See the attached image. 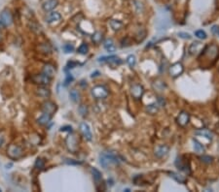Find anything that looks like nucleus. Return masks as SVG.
<instances>
[{
	"instance_id": "1",
	"label": "nucleus",
	"mask_w": 219,
	"mask_h": 192,
	"mask_svg": "<svg viewBox=\"0 0 219 192\" xmlns=\"http://www.w3.org/2000/svg\"><path fill=\"white\" fill-rule=\"evenodd\" d=\"M99 163L104 168L107 169L111 163H118V156L115 153H104L99 156Z\"/></svg>"
},
{
	"instance_id": "2",
	"label": "nucleus",
	"mask_w": 219,
	"mask_h": 192,
	"mask_svg": "<svg viewBox=\"0 0 219 192\" xmlns=\"http://www.w3.org/2000/svg\"><path fill=\"white\" fill-rule=\"evenodd\" d=\"M7 154L12 159H19L23 156V149L18 145H10L7 148Z\"/></svg>"
},
{
	"instance_id": "3",
	"label": "nucleus",
	"mask_w": 219,
	"mask_h": 192,
	"mask_svg": "<svg viewBox=\"0 0 219 192\" xmlns=\"http://www.w3.org/2000/svg\"><path fill=\"white\" fill-rule=\"evenodd\" d=\"M109 92L105 86H96L92 88V95L96 99H104L108 96Z\"/></svg>"
},
{
	"instance_id": "4",
	"label": "nucleus",
	"mask_w": 219,
	"mask_h": 192,
	"mask_svg": "<svg viewBox=\"0 0 219 192\" xmlns=\"http://www.w3.org/2000/svg\"><path fill=\"white\" fill-rule=\"evenodd\" d=\"M204 55H206L208 59H213L215 60L217 56L219 55V48L216 45H210L206 46L205 49H204Z\"/></svg>"
},
{
	"instance_id": "5",
	"label": "nucleus",
	"mask_w": 219,
	"mask_h": 192,
	"mask_svg": "<svg viewBox=\"0 0 219 192\" xmlns=\"http://www.w3.org/2000/svg\"><path fill=\"white\" fill-rule=\"evenodd\" d=\"M184 71V67L180 62H176L173 63L172 65L170 66V69H168V72H170V75L172 78H177L180 76Z\"/></svg>"
},
{
	"instance_id": "6",
	"label": "nucleus",
	"mask_w": 219,
	"mask_h": 192,
	"mask_svg": "<svg viewBox=\"0 0 219 192\" xmlns=\"http://www.w3.org/2000/svg\"><path fill=\"white\" fill-rule=\"evenodd\" d=\"M0 23H2L3 26H9V25H11V23H13L12 14L8 9L3 10L2 13L0 14Z\"/></svg>"
},
{
	"instance_id": "7",
	"label": "nucleus",
	"mask_w": 219,
	"mask_h": 192,
	"mask_svg": "<svg viewBox=\"0 0 219 192\" xmlns=\"http://www.w3.org/2000/svg\"><path fill=\"white\" fill-rule=\"evenodd\" d=\"M32 80L34 82V84H37L39 86H47L51 82V78L45 75L44 73H42V74L34 75L32 77Z\"/></svg>"
},
{
	"instance_id": "8",
	"label": "nucleus",
	"mask_w": 219,
	"mask_h": 192,
	"mask_svg": "<svg viewBox=\"0 0 219 192\" xmlns=\"http://www.w3.org/2000/svg\"><path fill=\"white\" fill-rule=\"evenodd\" d=\"M176 121H177V123H178L179 126L184 127V126L188 125L189 121H190V115H189L187 112H184V111H183V112H181L180 114L178 115V117L176 118Z\"/></svg>"
},
{
	"instance_id": "9",
	"label": "nucleus",
	"mask_w": 219,
	"mask_h": 192,
	"mask_svg": "<svg viewBox=\"0 0 219 192\" xmlns=\"http://www.w3.org/2000/svg\"><path fill=\"white\" fill-rule=\"evenodd\" d=\"M131 93L134 99H140L144 93V88L140 85H134L131 88Z\"/></svg>"
},
{
	"instance_id": "10",
	"label": "nucleus",
	"mask_w": 219,
	"mask_h": 192,
	"mask_svg": "<svg viewBox=\"0 0 219 192\" xmlns=\"http://www.w3.org/2000/svg\"><path fill=\"white\" fill-rule=\"evenodd\" d=\"M80 131L82 135L84 136V138L88 141H92V138H93V134L91 132V129H90V126L85 123V122H82L80 124Z\"/></svg>"
},
{
	"instance_id": "11",
	"label": "nucleus",
	"mask_w": 219,
	"mask_h": 192,
	"mask_svg": "<svg viewBox=\"0 0 219 192\" xmlns=\"http://www.w3.org/2000/svg\"><path fill=\"white\" fill-rule=\"evenodd\" d=\"M77 145H78V143H77L76 136L75 135H69L66 139V146H67L68 149L72 151V153H74L77 148Z\"/></svg>"
},
{
	"instance_id": "12",
	"label": "nucleus",
	"mask_w": 219,
	"mask_h": 192,
	"mask_svg": "<svg viewBox=\"0 0 219 192\" xmlns=\"http://www.w3.org/2000/svg\"><path fill=\"white\" fill-rule=\"evenodd\" d=\"M61 18H62V16L58 12H51V13H49L47 15L46 22L48 23H50V24H52V23L59 22V21H61Z\"/></svg>"
},
{
	"instance_id": "13",
	"label": "nucleus",
	"mask_w": 219,
	"mask_h": 192,
	"mask_svg": "<svg viewBox=\"0 0 219 192\" xmlns=\"http://www.w3.org/2000/svg\"><path fill=\"white\" fill-rule=\"evenodd\" d=\"M168 150H170V148H168V147L166 145L159 146L155 149V155L159 158H163L168 153Z\"/></svg>"
},
{
	"instance_id": "14",
	"label": "nucleus",
	"mask_w": 219,
	"mask_h": 192,
	"mask_svg": "<svg viewBox=\"0 0 219 192\" xmlns=\"http://www.w3.org/2000/svg\"><path fill=\"white\" fill-rule=\"evenodd\" d=\"M57 4H58L57 0H47V1L43 3L42 8L45 12H50V11H52V10H54L57 6Z\"/></svg>"
},
{
	"instance_id": "15",
	"label": "nucleus",
	"mask_w": 219,
	"mask_h": 192,
	"mask_svg": "<svg viewBox=\"0 0 219 192\" xmlns=\"http://www.w3.org/2000/svg\"><path fill=\"white\" fill-rule=\"evenodd\" d=\"M57 107H56V104H54L53 102H50V101H48V102L44 103L43 104V107H42V110H43V113H47V114H50L52 115L55 113Z\"/></svg>"
},
{
	"instance_id": "16",
	"label": "nucleus",
	"mask_w": 219,
	"mask_h": 192,
	"mask_svg": "<svg viewBox=\"0 0 219 192\" xmlns=\"http://www.w3.org/2000/svg\"><path fill=\"white\" fill-rule=\"evenodd\" d=\"M36 94H37L39 97L47 98V97H49L50 95H51V91H50L49 88L45 87V86H39V87L36 89Z\"/></svg>"
},
{
	"instance_id": "17",
	"label": "nucleus",
	"mask_w": 219,
	"mask_h": 192,
	"mask_svg": "<svg viewBox=\"0 0 219 192\" xmlns=\"http://www.w3.org/2000/svg\"><path fill=\"white\" fill-rule=\"evenodd\" d=\"M99 61H107L108 63H113L114 65H119L122 63V60L119 58L118 56L112 55V56H107V57H101L99 58Z\"/></svg>"
},
{
	"instance_id": "18",
	"label": "nucleus",
	"mask_w": 219,
	"mask_h": 192,
	"mask_svg": "<svg viewBox=\"0 0 219 192\" xmlns=\"http://www.w3.org/2000/svg\"><path fill=\"white\" fill-rule=\"evenodd\" d=\"M175 165H176V167H177L179 170L184 171V172H186V173L190 174V169H189L190 167H189V165H187V163H184V162H183V160H182L180 157L176 159V161H175Z\"/></svg>"
},
{
	"instance_id": "19",
	"label": "nucleus",
	"mask_w": 219,
	"mask_h": 192,
	"mask_svg": "<svg viewBox=\"0 0 219 192\" xmlns=\"http://www.w3.org/2000/svg\"><path fill=\"white\" fill-rule=\"evenodd\" d=\"M92 174H93V177H94V180H95V183H96V185L97 187L98 184H101V183L102 181L101 173L96 168H92Z\"/></svg>"
},
{
	"instance_id": "20",
	"label": "nucleus",
	"mask_w": 219,
	"mask_h": 192,
	"mask_svg": "<svg viewBox=\"0 0 219 192\" xmlns=\"http://www.w3.org/2000/svg\"><path fill=\"white\" fill-rule=\"evenodd\" d=\"M43 73L52 79V78L56 75V69H55V67H54L53 65H51V64H46V65L44 66V68H43Z\"/></svg>"
},
{
	"instance_id": "21",
	"label": "nucleus",
	"mask_w": 219,
	"mask_h": 192,
	"mask_svg": "<svg viewBox=\"0 0 219 192\" xmlns=\"http://www.w3.org/2000/svg\"><path fill=\"white\" fill-rule=\"evenodd\" d=\"M103 45H104V49L108 53H114L115 52L116 47H115V44H114L112 39H106L103 42Z\"/></svg>"
},
{
	"instance_id": "22",
	"label": "nucleus",
	"mask_w": 219,
	"mask_h": 192,
	"mask_svg": "<svg viewBox=\"0 0 219 192\" xmlns=\"http://www.w3.org/2000/svg\"><path fill=\"white\" fill-rule=\"evenodd\" d=\"M195 134L199 135V136H203V137H205V138H206L208 140H211L212 137H213L212 133L211 132L210 130H207V129H199V130L196 131Z\"/></svg>"
},
{
	"instance_id": "23",
	"label": "nucleus",
	"mask_w": 219,
	"mask_h": 192,
	"mask_svg": "<svg viewBox=\"0 0 219 192\" xmlns=\"http://www.w3.org/2000/svg\"><path fill=\"white\" fill-rule=\"evenodd\" d=\"M168 175H170L171 178H172L175 181H177V183H179V184H185L186 183V178L184 176H182V175H179L177 173H174V172H170Z\"/></svg>"
},
{
	"instance_id": "24",
	"label": "nucleus",
	"mask_w": 219,
	"mask_h": 192,
	"mask_svg": "<svg viewBox=\"0 0 219 192\" xmlns=\"http://www.w3.org/2000/svg\"><path fill=\"white\" fill-rule=\"evenodd\" d=\"M52 118V115L47 114V113H43V115L38 118V123L41 124V125H46L49 123V121L51 120Z\"/></svg>"
},
{
	"instance_id": "25",
	"label": "nucleus",
	"mask_w": 219,
	"mask_h": 192,
	"mask_svg": "<svg viewBox=\"0 0 219 192\" xmlns=\"http://www.w3.org/2000/svg\"><path fill=\"white\" fill-rule=\"evenodd\" d=\"M193 147H194V149H195V151L196 153H203L204 151H205V148H204V146L199 142L198 140H193Z\"/></svg>"
},
{
	"instance_id": "26",
	"label": "nucleus",
	"mask_w": 219,
	"mask_h": 192,
	"mask_svg": "<svg viewBox=\"0 0 219 192\" xmlns=\"http://www.w3.org/2000/svg\"><path fill=\"white\" fill-rule=\"evenodd\" d=\"M201 48H202V44L200 42H195V43H193L190 46V49H189V50H190V54H196Z\"/></svg>"
},
{
	"instance_id": "27",
	"label": "nucleus",
	"mask_w": 219,
	"mask_h": 192,
	"mask_svg": "<svg viewBox=\"0 0 219 192\" xmlns=\"http://www.w3.org/2000/svg\"><path fill=\"white\" fill-rule=\"evenodd\" d=\"M69 97H70V99L73 102H78V101L80 100V93H79L78 90L72 89L70 90V92H69Z\"/></svg>"
},
{
	"instance_id": "28",
	"label": "nucleus",
	"mask_w": 219,
	"mask_h": 192,
	"mask_svg": "<svg viewBox=\"0 0 219 192\" xmlns=\"http://www.w3.org/2000/svg\"><path fill=\"white\" fill-rule=\"evenodd\" d=\"M110 25H111L113 30L117 31V30H120L123 27V23L120 21H117V19H112V21L110 22Z\"/></svg>"
},
{
	"instance_id": "29",
	"label": "nucleus",
	"mask_w": 219,
	"mask_h": 192,
	"mask_svg": "<svg viewBox=\"0 0 219 192\" xmlns=\"http://www.w3.org/2000/svg\"><path fill=\"white\" fill-rule=\"evenodd\" d=\"M158 103L157 104H151V105H148L147 108H146V111L149 113V114H151V115H154L158 112Z\"/></svg>"
},
{
	"instance_id": "30",
	"label": "nucleus",
	"mask_w": 219,
	"mask_h": 192,
	"mask_svg": "<svg viewBox=\"0 0 219 192\" xmlns=\"http://www.w3.org/2000/svg\"><path fill=\"white\" fill-rule=\"evenodd\" d=\"M127 63L130 65L131 67H134L136 63V59H135V56L134 54H130L128 57H127Z\"/></svg>"
},
{
	"instance_id": "31",
	"label": "nucleus",
	"mask_w": 219,
	"mask_h": 192,
	"mask_svg": "<svg viewBox=\"0 0 219 192\" xmlns=\"http://www.w3.org/2000/svg\"><path fill=\"white\" fill-rule=\"evenodd\" d=\"M44 166H45L44 160L41 159V158H37L36 162H35V165H34L35 169H36V170H42V169L44 168Z\"/></svg>"
},
{
	"instance_id": "32",
	"label": "nucleus",
	"mask_w": 219,
	"mask_h": 192,
	"mask_svg": "<svg viewBox=\"0 0 219 192\" xmlns=\"http://www.w3.org/2000/svg\"><path fill=\"white\" fill-rule=\"evenodd\" d=\"M93 41L96 44L98 43H101V40H102V34L101 32H96L94 35H93Z\"/></svg>"
},
{
	"instance_id": "33",
	"label": "nucleus",
	"mask_w": 219,
	"mask_h": 192,
	"mask_svg": "<svg viewBox=\"0 0 219 192\" xmlns=\"http://www.w3.org/2000/svg\"><path fill=\"white\" fill-rule=\"evenodd\" d=\"M88 50H89L88 45L85 44V43H83L80 47L78 48V53L81 54H86L88 53Z\"/></svg>"
},
{
	"instance_id": "34",
	"label": "nucleus",
	"mask_w": 219,
	"mask_h": 192,
	"mask_svg": "<svg viewBox=\"0 0 219 192\" xmlns=\"http://www.w3.org/2000/svg\"><path fill=\"white\" fill-rule=\"evenodd\" d=\"M63 49L65 54H70V53H72L73 50H74V46L72 44H65L63 47Z\"/></svg>"
},
{
	"instance_id": "35",
	"label": "nucleus",
	"mask_w": 219,
	"mask_h": 192,
	"mask_svg": "<svg viewBox=\"0 0 219 192\" xmlns=\"http://www.w3.org/2000/svg\"><path fill=\"white\" fill-rule=\"evenodd\" d=\"M212 159H213V158H212L211 156H210V155H203V156L200 157V160L202 161V162L205 163V164L211 163V162H212Z\"/></svg>"
},
{
	"instance_id": "36",
	"label": "nucleus",
	"mask_w": 219,
	"mask_h": 192,
	"mask_svg": "<svg viewBox=\"0 0 219 192\" xmlns=\"http://www.w3.org/2000/svg\"><path fill=\"white\" fill-rule=\"evenodd\" d=\"M195 36L199 39H205L206 38V33L204 31V30H197V31L195 32Z\"/></svg>"
},
{
	"instance_id": "37",
	"label": "nucleus",
	"mask_w": 219,
	"mask_h": 192,
	"mask_svg": "<svg viewBox=\"0 0 219 192\" xmlns=\"http://www.w3.org/2000/svg\"><path fill=\"white\" fill-rule=\"evenodd\" d=\"M79 112H80V114H81L83 117H85V116L87 115V113H88L87 107H86L85 105H81L80 107H79Z\"/></svg>"
},
{
	"instance_id": "38",
	"label": "nucleus",
	"mask_w": 219,
	"mask_h": 192,
	"mask_svg": "<svg viewBox=\"0 0 219 192\" xmlns=\"http://www.w3.org/2000/svg\"><path fill=\"white\" fill-rule=\"evenodd\" d=\"M178 36L180 37V38H182V39H187V40H189V39L192 38V36H191L190 34L186 33V32H179V33H178Z\"/></svg>"
},
{
	"instance_id": "39",
	"label": "nucleus",
	"mask_w": 219,
	"mask_h": 192,
	"mask_svg": "<svg viewBox=\"0 0 219 192\" xmlns=\"http://www.w3.org/2000/svg\"><path fill=\"white\" fill-rule=\"evenodd\" d=\"M40 49L42 50V52L43 53H45V54H47V53H50V50H51V49H50V48H49V46L48 45H42L41 47H40Z\"/></svg>"
},
{
	"instance_id": "40",
	"label": "nucleus",
	"mask_w": 219,
	"mask_h": 192,
	"mask_svg": "<svg viewBox=\"0 0 219 192\" xmlns=\"http://www.w3.org/2000/svg\"><path fill=\"white\" fill-rule=\"evenodd\" d=\"M72 127L71 126H63L61 128V131H71Z\"/></svg>"
},
{
	"instance_id": "41",
	"label": "nucleus",
	"mask_w": 219,
	"mask_h": 192,
	"mask_svg": "<svg viewBox=\"0 0 219 192\" xmlns=\"http://www.w3.org/2000/svg\"><path fill=\"white\" fill-rule=\"evenodd\" d=\"M212 32L214 33V34H218V31H219V27L217 26V25H214L213 27H212Z\"/></svg>"
},
{
	"instance_id": "42",
	"label": "nucleus",
	"mask_w": 219,
	"mask_h": 192,
	"mask_svg": "<svg viewBox=\"0 0 219 192\" xmlns=\"http://www.w3.org/2000/svg\"><path fill=\"white\" fill-rule=\"evenodd\" d=\"M3 143H4V137L1 134H0V147L3 145Z\"/></svg>"
},
{
	"instance_id": "43",
	"label": "nucleus",
	"mask_w": 219,
	"mask_h": 192,
	"mask_svg": "<svg viewBox=\"0 0 219 192\" xmlns=\"http://www.w3.org/2000/svg\"><path fill=\"white\" fill-rule=\"evenodd\" d=\"M0 39H1V34H0Z\"/></svg>"
},
{
	"instance_id": "44",
	"label": "nucleus",
	"mask_w": 219,
	"mask_h": 192,
	"mask_svg": "<svg viewBox=\"0 0 219 192\" xmlns=\"http://www.w3.org/2000/svg\"><path fill=\"white\" fill-rule=\"evenodd\" d=\"M218 34H219V31H218Z\"/></svg>"
},
{
	"instance_id": "45",
	"label": "nucleus",
	"mask_w": 219,
	"mask_h": 192,
	"mask_svg": "<svg viewBox=\"0 0 219 192\" xmlns=\"http://www.w3.org/2000/svg\"><path fill=\"white\" fill-rule=\"evenodd\" d=\"M0 191H1V189H0Z\"/></svg>"
}]
</instances>
